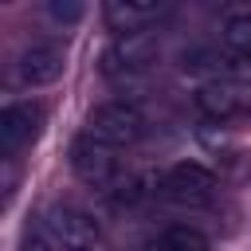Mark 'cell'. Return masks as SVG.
I'll list each match as a JSON object with an SVG mask.
<instances>
[{
	"label": "cell",
	"instance_id": "cell-1",
	"mask_svg": "<svg viewBox=\"0 0 251 251\" xmlns=\"http://www.w3.org/2000/svg\"><path fill=\"white\" fill-rule=\"evenodd\" d=\"M157 196L165 204H173V208H184V212L212 208V200H216V173L208 165H200V161H176L157 180Z\"/></svg>",
	"mask_w": 251,
	"mask_h": 251
},
{
	"label": "cell",
	"instance_id": "cell-2",
	"mask_svg": "<svg viewBox=\"0 0 251 251\" xmlns=\"http://www.w3.org/2000/svg\"><path fill=\"white\" fill-rule=\"evenodd\" d=\"M145 129H149L145 110H141L137 102H126V98H110V102L94 106L90 118H86V133H94L98 141H106V145H114V149L141 141Z\"/></svg>",
	"mask_w": 251,
	"mask_h": 251
},
{
	"label": "cell",
	"instance_id": "cell-3",
	"mask_svg": "<svg viewBox=\"0 0 251 251\" xmlns=\"http://www.w3.org/2000/svg\"><path fill=\"white\" fill-rule=\"evenodd\" d=\"M157 59V35L153 31H129V35H118L106 51H102V75L122 82V78H133L141 71H149Z\"/></svg>",
	"mask_w": 251,
	"mask_h": 251
},
{
	"label": "cell",
	"instance_id": "cell-4",
	"mask_svg": "<svg viewBox=\"0 0 251 251\" xmlns=\"http://www.w3.org/2000/svg\"><path fill=\"white\" fill-rule=\"evenodd\" d=\"M67 161H71V173H75L82 184L102 188V184H114V180H118V149L106 145V141H98V137L86 133V129L71 141Z\"/></svg>",
	"mask_w": 251,
	"mask_h": 251
},
{
	"label": "cell",
	"instance_id": "cell-5",
	"mask_svg": "<svg viewBox=\"0 0 251 251\" xmlns=\"http://www.w3.org/2000/svg\"><path fill=\"white\" fill-rule=\"evenodd\" d=\"M39 231L59 247V251H94V239H98V227L86 212H75V208H51L39 224Z\"/></svg>",
	"mask_w": 251,
	"mask_h": 251
},
{
	"label": "cell",
	"instance_id": "cell-6",
	"mask_svg": "<svg viewBox=\"0 0 251 251\" xmlns=\"http://www.w3.org/2000/svg\"><path fill=\"white\" fill-rule=\"evenodd\" d=\"M43 129V106L39 102H8L0 110V153L16 157L27 141H35Z\"/></svg>",
	"mask_w": 251,
	"mask_h": 251
},
{
	"label": "cell",
	"instance_id": "cell-7",
	"mask_svg": "<svg viewBox=\"0 0 251 251\" xmlns=\"http://www.w3.org/2000/svg\"><path fill=\"white\" fill-rule=\"evenodd\" d=\"M63 51L55 43H31L16 55V82L20 86H51L63 75Z\"/></svg>",
	"mask_w": 251,
	"mask_h": 251
},
{
	"label": "cell",
	"instance_id": "cell-8",
	"mask_svg": "<svg viewBox=\"0 0 251 251\" xmlns=\"http://www.w3.org/2000/svg\"><path fill=\"white\" fill-rule=\"evenodd\" d=\"M169 12V4H161V0H106V8H102V16H106V24L118 31V35H129V31H145L157 16H165Z\"/></svg>",
	"mask_w": 251,
	"mask_h": 251
},
{
	"label": "cell",
	"instance_id": "cell-9",
	"mask_svg": "<svg viewBox=\"0 0 251 251\" xmlns=\"http://www.w3.org/2000/svg\"><path fill=\"white\" fill-rule=\"evenodd\" d=\"M192 102H196V110L208 118V122H227V118H235L239 110H243V94L231 86V82H204L196 94H192Z\"/></svg>",
	"mask_w": 251,
	"mask_h": 251
},
{
	"label": "cell",
	"instance_id": "cell-10",
	"mask_svg": "<svg viewBox=\"0 0 251 251\" xmlns=\"http://www.w3.org/2000/svg\"><path fill=\"white\" fill-rule=\"evenodd\" d=\"M157 251H208V239H204V231H196L188 224H173L161 235V247Z\"/></svg>",
	"mask_w": 251,
	"mask_h": 251
},
{
	"label": "cell",
	"instance_id": "cell-11",
	"mask_svg": "<svg viewBox=\"0 0 251 251\" xmlns=\"http://www.w3.org/2000/svg\"><path fill=\"white\" fill-rule=\"evenodd\" d=\"M224 47L231 55H251V12H239L224 24Z\"/></svg>",
	"mask_w": 251,
	"mask_h": 251
},
{
	"label": "cell",
	"instance_id": "cell-12",
	"mask_svg": "<svg viewBox=\"0 0 251 251\" xmlns=\"http://www.w3.org/2000/svg\"><path fill=\"white\" fill-rule=\"evenodd\" d=\"M216 75H224L227 82L251 86V55H231V51H224L220 63H216Z\"/></svg>",
	"mask_w": 251,
	"mask_h": 251
},
{
	"label": "cell",
	"instance_id": "cell-13",
	"mask_svg": "<svg viewBox=\"0 0 251 251\" xmlns=\"http://www.w3.org/2000/svg\"><path fill=\"white\" fill-rule=\"evenodd\" d=\"M47 16L67 27V24H78L86 16V4L82 0H47Z\"/></svg>",
	"mask_w": 251,
	"mask_h": 251
},
{
	"label": "cell",
	"instance_id": "cell-14",
	"mask_svg": "<svg viewBox=\"0 0 251 251\" xmlns=\"http://www.w3.org/2000/svg\"><path fill=\"white\" fill-rule=\"evenodd\" d=\"M20 251H59V247H55L43 231H31V235L24 239V247H20Z\"/></svg>",
	"mask_w": 251,
	"mask_h": 251
}]
</instances>
